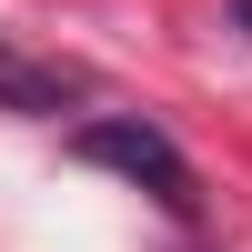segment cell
<instances>
[{"label":"cell","instance_id":"cell-2","mask_svg":"<svg viewBox=\"0 0 252 252\" xmlns=\"http://www.w3.org/2000/svg\"><path fill=\"white\" fill-rule=\"evenodd\" d=\"M71 101H81V71L20 61L10 40H0V111H31V121H51V111H71Z\"/></svg>","mask_w":252,"mask_h":252},{"label":"cell","instance_id":"cell-3","mask_svg":"<svg viewBox=\"0 0 252 252\" xmlns=\"http://www.w3.org/2000/svg\"><path fill=\"white\" fill-rule=\"evenodd\" d=\"M232 10H242V31H252V0H232Z\"/></svg>","mask_w":252,"mask_h":252},{"label":"cell","instance_id":"cell-1","mask_svg":"<svg viewBox=\"0 0 252 252\" xmlns=\"http://www.w3.org/2000/svg\"><path fill=\"white\" fill-rule=\"evenodd\" d=\"M71 152H81V161H101V172H121V182H141V192H152L161 212H182V222L202 212V172L152 131V121H81Z\"/></svg>","mask_w":252,"mask_h":252}]
</instances>
